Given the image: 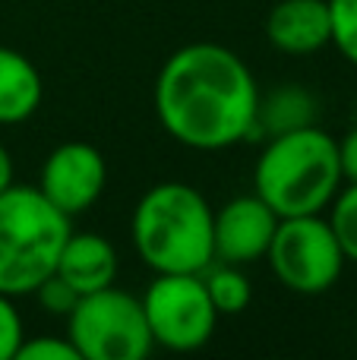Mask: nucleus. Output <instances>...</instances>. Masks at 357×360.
Returning <instances> with one entry per match:
<instances>
[{"label":"nucleus","mask_w":357,"mask_h":360,"mask_svg":"<svg viewBox=\"0 0 357 360\" xmlns=\"http://www.w3.org/2000/svg\"><path fill=\"white\" fill-rule=\"evenodd\" d=\"M332 44L351 67H357V0H329Z\"/></svg>","instance_id":"16"},{"label":"nucleus","mask_w":357,"mask_h":360,"mask_svg":"<svg viewBox=\"0 0 357 360\" xmlns=\"http://www.w3.org/2000/svg\"><path fill=\"white\" fill-rule=\"evenodd\" d=\"M13 177H16V168H13V155H10V149L0 143V193H4L6 186L13 184Z\"/></svg>","instance_id":"21"},{"label":"nucleus","mask_w":357,"mask_h":360,"mask_svg":"<svg viewBox=\"0 0 357 360\" xmlns=\"http://www.w3.org/2000/svg\"><path fill=\"white\" fill-rule=\"evenodd\" d=\"M316 124V98L301 86H282L263 98L259 95L257 108V124H253V136H278V133L297 130V127Z\"/></svg>","instance_id":"13"},{"label":"nucleus","mask_w":357,"mask_h":360,"mask_svg":"<svg viewBox=\"0 0 357 360\" xmlns=\"http://www.w3.org/2000/svg\"><path fill=\"white\" fill-rule=\"evenodd\" d=\"M152 98L162 130L187 149L221 152L253 139L257 76L225 44L193 41L177 48L158 70Z\"/></svg>","instance_id":"1"},{"label":"nucleus","mask_w":357,"mask_h":360,"mask_svg":"<svg viewBox=\"0 0 357 360\" xmlns=\"http://www.w3.org/2000/svg\"><path fill=\"white\" fill-rule=\"evenodd\" d=\"M67 338L82 360H145L155 348L143 300L114 285L82 294L67 316Z\"/></svg>","instance_id":"5"},{"label":"nucleus","mask_w":357,"mask_h":360,"mask_svg":"<svg viewBox=\"0 0 357 360\" xmlns=\"http://www.w3.org/2000/svg\"><path fill=\"white\" fill-rule=\"evenodd\" d=\"M35 297L38 304H41L44 313H51V316H70V310H73L76 304H79V294H76L73 285H67V281L60 278V275H48V278L41 281V285L35 288Z\"/></svg>","instance_id":"18"},{"label":"nucleus","mask_w":357,"mask_h":360,"mask_svg":"<svg viewBox=\"0 0 357 360\" xmlns=\"http://www.w3.org/2000/svg\"><path fill=\"white\" fill-rule=\"evenodd\" d=\"M16 360H82L67 335H35L22 338Z\"/></svg>","instance_id":"17"},{"label":"nucleus","mask_w":357,"mask_h":360,"mask_svg":"<svg viewBox=\"0 0 357 360\" xmlns=\"http://www.w3.org/2000/svg\"><path fill=\"white\" fill-rule=\"evenodd\" d=\"M266 38L278 54L310 57L332 44L329 0H278L266 16Z\"/></svg>","instance_id":"10"},{"label":"nucleus","mask_w":357,"mask_h":360,"mask_svg":"<svg viewBox=\"0 0 357 360\" xmlns=\"http://www.w3.org/2000/svg\"><path fill=\"white\" fill-rule=\"evenodd\" d=\"M339 165L345 184H357V127L345 133V139H339Z\"/></svg>","instance_id":"20"},{"label":"nucleus","mask_w":357,"mask_h":360,"mask_svg":"<svg viewBox=\"0 0 357 360\" xmlns=\"http://www.w3.org/2000/svg\"><path fill=\"white\" fill-rule=\"evenodd\" d=\"M272 275L291 294L316 297L335 288L345 272V253H342L329 218L323 215H291L278 218L272 243L266 250Z\"/></svg>","instance_id":"6"},{"label":"nucleus","mask_w":357,"mask_h":360,"mask_svg":"<svg viewBox=\"0 0 357 360\" xmlns=\"http://www.w3.org/2000/svg\"><path fill=\"white\" fill-rule=\"evenodd\" d=\"M44 82L25 54L0 44V127L25 124L41 108Z\"/></svg>","instance_id":"12"},{"label":"nucleus","mask_w":357,"mask_h":360,"mask_svg":"<svg viewBox=\"0 0 357 360\" xmlns=\"http://www.w3.org/2000/svg\"><path fill=\"white\" fill-rule=\"evenodd\" d=\"M54 272L67 285H73L79 297L101 291V288L114 285V278H117V250L108 237L95 234V231H79V234L70 231Z\"/></svg>","instance_id":"11"},{"label":"nucleus","mask_w":357,"mask_h":360,"mask_svg":"<svg viewBox=\"0 0 357 360\" xmlns=\"http://www.w3.org/2000/svg\"><path fill=\"white\" fill-rule=\"evenodd\" d=\"M73 218L38 186L10 184L0 193V294L25 297L54 275Z\"/></svg>","instance_id":"4"},{"label":"nucleus","mask_w":357,"mask_h":360,"mask_svg":"<svg viewBox=\"0 0 357 360\" xmlns=\"http://www.w3.org/2000/svg\"><path fill=\"white\" fill-rule=\"evenodd\" d=\"M326 212L345 259L357 262V184H342V190L335 193Z\"/></svg>","instance_id":"15"},{"label":"nucleus","mask_w":357,"mask_h":360,"mask_svg":"<svg viewBox=\"0 0 357 360\" xmlns=\"http://www.w3.org/2000/svg\"><path fill=\"white\" fill-rule=\"evenodd\" d=\"M139 300L152 342L174 354L206 348L219 323L202 272H155Z\"/></svg>","instance_id":"7"},{"label":"nucleus","mask_w":357,"mask_h":360,"mask_svg":"<svg viewBox=\"0 0 357 360\" xmlns=\"http://www.w3.org/2000/svg\"><path fill=\"white\" fill-rule=\"evenodd\" d=\"M206 291L212 297L219 316H238L253 304V285L247 278L244 266H231V262H212L202 272Z\"/></svg>","instance_id":"14"},{"label":"nucleus","mask_w":357,"mask_h":360,"mask_svg":"<svg viewBox=\"0 0 357 360\" xmlns=\"http://www.w3.org/2000/svg\"><path fill=\"white\" fill-rule=\"evenodd\" d=\"M278 215L257 196H234L221 209L212 212V247L215 262L250 266L266 259V250L275 234Z\"/></svg>","instance_id":"9"},{"label":"nucleus","mask_w":357,"mask_h":360,"mask_svg":"<svg viewBox=\"0 0 357 360\" xmlns=\"http://www.w3.org/2000/svg\"><path fill=\"white\" fill-rule=\"evenodd\" d=\"M342 184L339 139L316 124L269 136L253 165V193L278 218L320 215Z\"/></svg>","instance_id":"2"},{"label":"nucleus","mask_w":357,"mask_h":360,"mask_svg":"<svg viewBox=\"0 0 357 360\" xmlns=\"http://www.w3.org/2000/svg\"><path fill=\"white\" fill-rule=\"evenodd\" d=\"M16 297L10 294H0V360H16V351L25 338V326L22 316H19Z\"/></svg>","instance_id":"19"},{"label":"nucleus","mask_w":357,"mask_h":360,"mask_svg":"<svg viewBox=\"0 0 357 360\" xmlns=\"http://www.w3.org/2000/svg\"><path fill=\"white\" fill-rule=\"evenodd\" d=\"M212 205L196 186L162 180L139 196L130 218L136 256L152 272H206L215 262Z\"/></svg>","instance_id":"3"},{"label":"nucleus","mask_w":357,"mask_h":360,"mask_svg":"<svg viewBox=\"0 0 357 360\" xmlns=\"http://www.w3.org/2000/svg\"><path fill=\"white\" fill-rule=\"evenodd\" d=\"M108 186V165L95 146L63 143L48 152L38 174V190L63 215L76 218L101 199Z\"/></svg>","instance_id":"8"}]
</instances>
